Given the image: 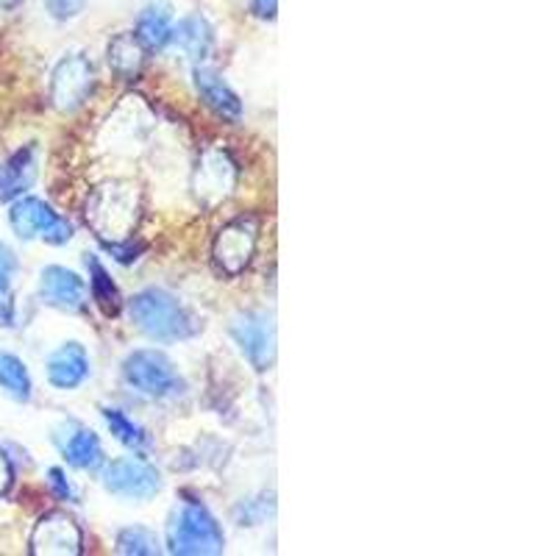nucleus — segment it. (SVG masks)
Segmentation results:
<instances>
[{"instance_id": "obj_12", "label": "nucleus", "mask_w": 556, "mask_h": 556, "mask_svg": "<svg viewBox=\"0 0 556 556\" xmlns=\"http://www.w3.org/2000/svg\"><path fill=\"white\" fill-rule=\"evenodd\" d=\"M39 295H42L45 304L56 306L62 312H81L87 306V285H84V278L59 265L42 270Z\"/></svg>"}, {"instance_id": "obj_28", "label": "nucleus", "mask_w": 556, "mask_h": 556, "mask_svg": "<svg viewBox=\"0 0 556 556\" xmlns=\"http://www.w3.org/2000/svg\"><path fill=\"white\" fill-rule=\"evenodd\" d=\"M276 7H278V0H251V12L262 20L276 17Z\"/></svg>"}, {"instance_id": "obj_20", "label": "nucleus", "mask_w": 556, "mask_h": 556, "mask_svg": "<svg viewBox=\"0 0 556 556\" xmlns=\"http://www.w3.org/2000/svg\"><path fill=\"white\" fill-rule=\"evenodd\" d=\"M0 390L14 401L31 399V376L17 356L0 354Z\"/></svg>"}, {"instance_id": "obj_21", "label": "nucleus", "mask_w": 556, "mask_h": 556, "mask_svg": "<svg viewBox=\"0 0 556 556\" xmlns=\"http://www.w3.org/2000/svg\"><path fill=\"white\" fill-rule=\"evenodd\" d=\"M87 267H89V290H92V298L101 304V309L106 312V315H114L117 306H121V295H117V287L112 285L106 267H103L96 256H89Z\"/></svg>"}, {"instance_id": "obj_22", "label": "nucleus", "mask_w": 556, "mask_h": 556, "mask_svg": "<svg viewBox=\"0 0 556 556\" xmlns=\"http://www.w3.org/2000/svg\"><path fill=\"white\" fill-rule=\"evenodd\" d=\"M103 417H106V424H109V429H112V434L117 437L123 445H128V448H146L148 445L146 429H139L131 417L123 415L121 409H103Z\"/></svg>"}, {"instance_id": "obj_4", "label": "nucleus", "mask_w": 556, "mask_h": 556, "mask_svg": "<svg viewBox=\"0 0 556 556\" xmlns=\"http://www.w3.org/2000/svg\"><path fill=\"white\" fill-rule=\"evenodd\" d=\"M123 379L146 399H173L181 392V379H178L173 362L151 348H142V351L126 356Z\"/></svg>"}, {"instance_id": "obj_2", "label": "nucleus", "mask_w": 556, "mask_h": 556, "mask_svg": "<svg viewBox=\"0 0 556 556\" xmlns=\"http://www.w3.org/2000/svg\"><path fill=\"white\" fill-rule=\"evenodd\" d=\"M139 217V192L128 181H109L98 187L87 203V223L109 245H121L134 235Z\"/></svg>"}, {"instance_id": "obj_9", "label": "nucleus", "mask_w": 556, "mask_h": 556, "mask_svg": "<svg viewBox=\"0 0 556 556\" xmlns=\"http://www.w3.org/2000/svg\"><path fill=\"white\" fill-rule=\"evenodd\" d=\"M260 240V226L253 217H237L228 226L220 228L215 240V262L228 276H240L253 260Z\"/></svg>"}, {"instance_id": "obj_14", "label": "nucleus", "mask_w": 556, "mask_h": 556, "mask_svg": "<svg viewBox=\"0 0 556 556\" xmlns=\"http://www.w3.org/2000/svg\"><path fill=\"white\" fill-rule=\"evenodd\" d=\"M195 89L198 96L203 98L208 109H215L220 117L237 123L242 117V101L237 98V92L223 81V76L212 67H198L195 70Z\"/></svg>"}, {"instance_id": "obj_1", "label": "nucleus", "mask_w": 556, "mask_h": 556, "mask_svg": "<svg viewBox=\"0 0 556 556\" xmlns=\"http://www.w3.org/2000/svg\"><path fill=\"white\" fill-rule=\"evenodd\" d=\"M128 309L137 329L156 342L190 340L201 331L198 317L165 290H142L131 298Z\"/></svg>"}, {"instance_id": "obj_25", "label": "nucleus", "mask_w": 556, "mask_h": 556, "mask_svg": "<svg viewBox=\"0 0 556 556\" xmlns=\"http://www.w3.org/2000/svg\"><path fill=\"white\" fill-rule=\"evenodd\" d=\"M48 476H51V479H48V481H51L53 493H56L59 498H62V501H78L76 486L70 484L67 479H64V473H62V470H59V468H53L51 473H48Z\"/></svg>"}, {"instance_id": "obj_5", "label": "nucleus", "mask_w": 556, "mask_h": 556, "mask_svg": "<svg viewBox=\"0 0 556 556\" xmlns=\"http://www.w3.org/2000/svg\"><path fill=\"white\" fill-rule=\"evenodd\" d=\"M9 223H12L14 235L20 240L42 237L51 245H64V242L73 240V226L39 198H20L9 212Z\"/></svg>"}, {"instance_id": "obj_10", "label": "nucleus", "mask_w": 556, "mask_h": 556, "mask_svg": "<svg viewBox=\"0 0 556 556\" xmlns=\"http://www.w3.org/2000/svg\"><path fill=\"white\" fill-rule=\"evenodd\" d=\"M103 486L112 495H121V498L148 501L159 493L162 481H159L156 468H151L148 462L126 456V459H114L112 465H106Z\"/></svg>"}, {"instance_id": "obj_24", "label": "nucleus", "mask_w": 556, "mask_h": 556, "mask_svg": "<svg viewBox=\"0 0 556 556\" xmlns=\"http://www.w3.org/2000/svg\"><path fill=\"white\" fill-rule=\"evenodd\" d=\"M87 0H45V9L53 20H73L84 12Z\"/></svg>"}, {"instance_id": "obj_6", "label": "nucleus", "mask_w": 556, "mask_h": 556, "mask_svg": "<svg viewBox=\"0 0 556 556\" xmlns=\"http://www.w3.org/2000/svg\"><path fill=\"white\" fill-rule=\"evenodd\" d=\"M96 87V70L84 53H70L56 64L51 78V103L59 112H76Z\"/></svg>"}, {"instance_id": "obj_7", "label": "nucleus", "mask_w": 556, "mask_h": 556, "mask_svg": "<svg viewBox=\"0 0 556 556\" xmlns=\"http://www.w3.org/2000/svg\"><path fill=\"white\" fill-rule=\"evenodd\" d=\"M231 337L256 370H267L276 359V326L267 312H242L231 323Z\"/></svg>"}, {"instance_id": "obj_29", "label": "nucleus", "mask_w": 556, "mask_h": 556, "mask_svg": "<svg viewBox=\"0 0 556 556\" xmlns=\"http://www.w3.org/2000/svg\"><path fill=\"white\" fill-rule=\"evenodd\" d=\"M20 3H23V0H0V9H14L20 7Z\"/></svg>"}, {"instance_id": "obj_11", "label": "nucleus", "mask_w": 556, "mask_h": 556, "mask_svg": "<svg viewBox=\"0 0 556 556\" xmlns=\"http://www.w3.org/2000/svg\"><path fill=\"white\" fill-rule=\"evenodd\" d=\"M84 538L78 523L64 513H48L31 531L34 556H78Z\"/></svg>"}, {"instance_id": "obj_13", "label": "nucleus", "mask_w": 556, "mask_h": 556, "mask_svg": "<svg viewBox=\"0 0 556 556\" xmlns=\"http://www.w3.org/2000/svg\"><path fill=\"white\" fill-rule=\"evenodd\" d=\"M89 376V356L81 342H64L48 359V381L56 390H76Z\"/></svg>"}, {"instance_id": "obj_16", "label": "nucleus", "mask_w": 556, "mask_h": 556, "mask_svg": "<svg viewBox=\"0 0 556 556\" xmlns=\"http://www.w3.org/2000/svg\"><path fill=\"white\" fill-rule=\"evenodd\" d=\"M173 34V9L170 3L165 0H156V3H148L139 14L137 23V37L139 42L151 48V51H159V48H165L170 42Z\"/></svg>"}, {"instance_id": "obj_15", "label": "nucleus", "mask_w": 556, "mask_h": 556, "mask_svg": "<svg viewBox=\"0 0 556 556\" xmlns=\"http://www.w3.org/2000/svg\"><path fill=\"white\" fill-rule=\"evenodd\" d=\"M37 178V151L31 146L17 151L0 165V201H14Z\"/></svg>"}, {"instance_id": "obj_19", "label": "nucleus", "mask_w": 556, "mask_h": 556, "mask_svg": "<svg viewBox=\"0 0 556 556\" xmlns=\"http://www.w3.org/2000/svg\"><path fill=\"white\" fill-rule=\"evenodd\" d=\"M62 454L67 465L78 470H96L103 465V445L98 434L89 429H78V426L62 443Z\"/></svg>"}, {"instance_id": "obj_3", "label": "nucleus", "mask_w": 556, "mask_h": 556, "mask_svg": "<svg viewBox=\"0 0 556 556\" xmlns=\"http://www.w3.org/2000/svg\"><path fill=\"white\" fill-rule=\"evenodd\" d=\"M223 529L206 506L198 501H187L173 518L167 529V548L181 556H215L223 554Z\"/></svg>"}, {"instance_id": "obj_8", "label": "nucleus", "mask_w": 556, "mask_h": 556, "mask_svg": "<svg viewBox=\"0 0 556 556\" xmlns=\"http://www.w3.org/2000/svg\"><path fill=\"white\" fill-rule=\"evenodd\" d=\"M237 187V165L231 162L223 148H208L203 151L198 162L195 178H192V190L203 206H217L226 201Z\"/></svg>"}, {"instance_id": "obj_17", "label": "nucleus", "mask_w": 556, "mask_h": 556, "mask_svg": "<svg viewBox=\"0 0 556 556\" xmlns=\"http://www.w3.org/2000/svg\"><path fill=\"white\" fill-rule=\"evenodd\" d=\"M109 67L123 78V81H134L146 67V45L139 42L137 34H117L109 42Z\"/></svg>"}, {"instance_id": "obj_23", "label": "nucleus", "mask_w": 556, "mask_h": 556, "mask_svg": "<svg viewBox=\"0 0 556 556\" xmlns=\"http://www.w3.org/2000/svg\"><path fill=\"white\" fill-rule=\"evenodd\" d=\"M117 551L128 556H153L159 554V540L153 531L131 526V529H123L117 534Z\"/></svg>"}, {"instance_id": "obj_26", "label": "nucleus", "mask_w": 556, "mask_h": 556, "mask_svg": "<svg viewBox=\"0 0 556 556\" xmlns=\"http://www.w3.org/2000/svg\"><path fill=\"white\" fill-rule=\"evenodd\" d=\"M12 273H14V256L3 242H0V295L9 292V281H12Z\"/></svg>"}, {"instance_id": "obj_27", "label": "nucleus", "mask_w": 556, "mask_h": 556, "mask_svg": "<svg viewBox=\"0 0 556 556\" xmlns=\"http://www.w3.org/2000/svg\"><path fill=\"white\" fill-rule=\"evenodd\" d=\"M14 481V468H12V462H9V456L0 451V495L7 493L9 486H12Z\"/></svg>"}, {"instance_id": "obj_18", "label": "nucleus", "mask_w": 556, "mask_h": 556, "mask_svg": "<svg viewBox=\"0 0 556 556\" xmlns=\"http://www.w3.org/2000/svg\"><path fill=\"white\" fill-rule=\"evenodd\" d=\"M170 39L178 45V48H181L184 53H187V56L195 59V62H203V59L212 53V45H215V31H212V26H208L206 17H198V14H192V17H184L181 23L173 28Z\"/></svg>"}]
</instances>
